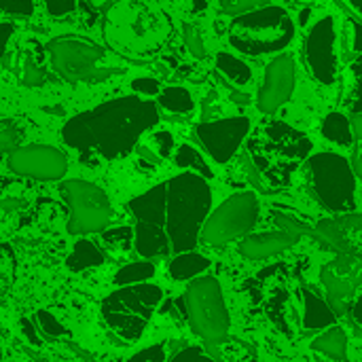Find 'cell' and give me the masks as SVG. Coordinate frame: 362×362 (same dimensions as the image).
Returning <instances> with one entry per match:
<instances>
[{
  "label": "cell",
  "instance_id": "cell-44",
  "mask_svg": "<svg viewBox=\"0 0 362 362\" xmlns=\"http://www.w3.org/2000/svg\"><path fill=\"white\" fill-rule=\"evenodd\" d=\"M337 221H339V225L344 227L346 233H350V231H362V214L348 212L346 216H341V218H337Z\"/></svg>",
  "mask_w": 362,
  "mask_h": 362
},
{
  "label": "cell",
  "instance_id": "cell-21",
  "mask_svg": "<svg viewBox=\"0 0 362 362\" xmlns=\"http://www.w3.org/2000/svg\"><path fill=\"white\" fill-rule=\"evenodd\" d=\"M312 238L316 242H320L329 250H335V252L350 250L348 235H346V231H344V227L339 225L337 218H322V221H318V225L312 227Z\"/></svg>",
  "mask_w": 362,
  "mask_h": 362
},
{
  "label": "cell",
  "instance_id": "cell-30",
  "mask_svg": "<svg viewBox=\"0 0 362 362\" xmlns=\"http://www.w3.org/2000/svg\"><path fill=\"white\" fill-rule=\"evenodd\" d=\"M13 276H15V257H13V250L6 244H2L0 246V301L11 288Z\"/></svg>",
  "mask_w": 362,
  "mask_h": 362
},
{
  "label": "cell",
  "instance_id": "cell-31",
  "mask_svg": "<svg viewBox=\"0 0 362 362\" xmlns=\"http://www.w3.org/2000/svg\"><path fill=\"white\" fill-rule=\"evenodd\" d=\"M274 223H276L282 231H286V233H293V235H299V238H303V235H312V227H310V225H305L303 221L295 218L293 214H286V212L274 210Z\"/></svg>",
  "mask_w": 362,
  "mask_h": 362
},
{
  "label": "cell",
  "instance_id": "cell-47",
  "mask_svg": "<svg viewBox=\"0 0 362 362\" xmlns=\"http://www.w3.org/2000/svg\"><path fill=\"white\" fill-rule=\"evenodd\" d=\"M350 163H352V170L354 174L362 180V144H356L352 148V157H350Z\"/></svg>",
  "mask_w": 362,
  "mask_h": 362
},
{
  "label": "cell",
  "instance_id": "cell-53",
  "mask_svg": "<svg viewBox=\"0 0 362 362\" xmlns=\"http://www.w3.org/2000/svg\"><path fill=\"white\" fill-rule=\"evenodd\" d=\"M310 13H312V11H310V8H305V11L299 15V25H305V23H308V17H310Z\"/></svg>",
  "mask_w": 362,
  "mask_h": 362
},
{
  "label": "cell",
  "instance_id": "cell-33",
  "mask_svg": "<svg viewBox=\"0 0 362 362\" xmlns=\"http://www.w3.org/2000/svg\"><path fill=\"white\" fill-rule=\"evenodd\" d=\"M21 140V132L11 119H0V153L17 148Z\"/></svg>",
  "mask_w": 362,
  "mask_h": 362
},
{
  "label": "cell",
  "instance_id": "cell-51",
  "mask_svg": "<svg viewBox=\"0 0 362 362\" xmlns=\"http://www.w3.org/2000/svg\"><path fill=\"white\" fill-rule=\"evenodd\" d=\"M231 100H233V102H240V104H248V95L238 93V91H231Z\"/></svg>",
  "mask_w": 362,
  "mask_h": 362
},
{
  "label": "cell",
  "instance_id": "cell-35",
  "mask_svg": "<svg viewBox=\"0 0 362 362\" xmlns=\"http://www.w3.org/2000/svg\"><path fill=\"white\" fill-rule=\"evenodd\" d=\"M269 0H221V8H223V13H229V15H242L252 8L263 6Z\"/></svg>",
  "mask_w": 362,
  "mask_h": 362
},
{
  "label": "cell",
  "instance_id": "cell-16",
  "mask_svg": "<svg viewBox=\"0 0 362 362\" xmlns=\"http://www.w3.org/2000/svg\"><path fill=\"white\" fill-rule=\"evenodd\" d=\"M295 91V62L288 53H280L265 68V78L261 83L257 106L265 115H274L282 104L291 100Z\"/></svg>",
  "mask_w": 362,
  "mask_h": 362
},
{
  "label": "cell",
  "instance_id": "cell-34",
  "mask_svg": "<svg viewBox=\"0 0 362 362\" xmlns=\"http://www.w3.org/2000/svg\"><path fill=\"white\" fill-rule=\"evenodd\" d=\"M182 36H185L187 49L191 51V55L197 57V59H204L206 57V45H204V38H202L199 30L193 23H185L182 25Z\"/></svg>",
  "mask_w": 362,
  "mask_h": 362
},
{
  "label": "cell",
  "instance_id": "cell-50",
  "mask_svg": "<svg viewBox=\"0 0 362 362\" xmlns=\"http://www.w3.org/2000/svg\"><path fill=\"white\" fill-rule=\"evenodd\" d=\"M352 132H354V138L362 140V112L361 115H354L352 119Z\"/></svg>",
  "mask_w": 362,
  "mask_h": 362
},
{
  "label": "cell",
  "instance_id": "cell-1",
  "mask_svg": "<svg viewBox=\"0 0 362 362\" xmlns=\"http://www.w3.org/2000/svg\"><path fill=\"white\" fill-rule=\"evenodd\" d=\"M157 123L159 110L155 102L125 95L68 119L62 140L83 157L93 155L112 161L129 155L142 134Z\"/></svg>",
  "mask_w": 362,
  "mask_h": 362
},
{
  "label": "cell",
  "instance_id": "cell-6",
  "mask_svg": "<svg viewBox=\"0 0 362 362\" xmlns=\"http://www.w3.org/2000/svg\"><path fill=\"white\" fill-rule=\"evenodd\" d=\"M47 51L55 72L68 83H100L119 74V68L108 66L106 51L83 36H57Z\"/></svg>",
  "mask_w": 362,
  "mask_h": 362
},
{
  "label": "cell",
  "instance_id": "cell-8",
  "mask_svg": "<svg viewBox=\"0 0 362 362\" xmlns=\"http://www.w3.org/2000/svg\"><path fill=\"white\" fill-rule=\"evenodd\" d=\"M318 202L331 212L356 210V174L352 163L337 153H316L308 159Z\"/></svg>",
  "mask_w": 362,
  "mask_h": 362
},
{
  "label": "cell",
  "instance_id": "cell-40",
  "mask_svg": "<svg viewBox=\"0 0 362 362\" xmlns=\"http://www.w3.org/2000/svg\"><path fill=\"white\" fill-rule=\"evenodd\" d=\"M189 361H210V356L199 346H187L180 352L172 356V362H189Z\"/></svg>",
  "mask_w": 362,
  "mask_h": 362
},
{
  "label": "cell",
  "instance_id": "cell-22",
  "mask_svg": "<svg viewBox=\"0 0 362 362\" xmlns=\"http://www.w3.org/2000/svg\"><path fill=\"white\" fill-rule=\"evenodd\" d=\"M312 350L318 354H325L329 358L335 361H346V352H348V337L344 333V329L339 327H331L329 331H325L320 337H316L312 341Z\"/></svg>",
  "mask_w": 362,
  "mask_h": 362
},
{
  "label": "cell",
  "instance_id": "cell-4",
  "mask_svg": "<svg viewBox=\"0 0 362 362\" xmlns=\"http://www.w3.org/2000/svg\"><path fill=\"white\" fill-rule=\"evenodd\" d=\"M295 36V23L282 6H261L248 13L235 15L229 42L235 51L261 57L280 53Z\"/></svg>",
  "mask_w": 362,
  "mask_h": 362
},
{
  "label": "cell",
  "instance_id": "cell-5",
  "mask_svg": "<svg viewBox=\"0 0 362 362\" xmlns=\"http://www.w3.org/2000/svg\"><path fill=\"white\" fill-rule=\"evenodd\" d=\"M161 299L163 291L155 284H127L102 301V318L115 335L134 344L142 337Z\"/></svg>",
  "mask_w": 362,
  "mask_h": 362
},
{
  "label": "cell",
  "instance_id": "cell-24",
  "mask_svg": "<svg viewBox=\"0 0 362 362\" xmlns=\"http://www.w3.org/2000/svg\"><path fill=\"white\" fill-rule=\"evenodd\" d=\"M216 70H218L227 81H231L233 85H240V87H244V85H248V83L252 81V70H250V66H248L244 59H240V57H235V55H231V53H225V51H221V53L216 55Z\"/></svg>",
  "mask_w": 362,
  "mask_h": 362
},
{
  "label": "cell",
  "instance_id": "cell-54",
  "mask_svg": "<svg viewBox=\"0 0 362 362\" xmlns=\"http://www.w3.org/2000/svg\"><path fill=\"white\" fill-rule=\"evenodd\" d=\"M0 358H2V344H0Z\"/></svg>",
  "mask_w": 362,
  "mask_h": 362
},
{
  "label": "cell",
  "instance_id": "cell-23",
  "mask_svg": "<svg viewBox=\"0 0 362 362\" xmlns=\"http://www.w3.org/2000/svg\"><path fill=\"white\" fill-rule=\"evenodd\" d=\"M322 136L339 146H354V132L352 121L341 112H331L322 121Z\"/></svg>",
  "mask_w": 362,
  "mask_h": 362
},
{
  "label": "cell",
  "instance_id": "cell-19",
  "mask_svg": "<svg viewBox=\"0 0 362 362\" xmlns=\"http://www.w3.org/2000/svg\"><path fill=\"white\" fill-rule=\"evenodd\" d=\"M210 265L212 263L208 257H204L195 250H185V252L174 255V259L168 265V272H170L172 280L185 282V280H193V278L202 276L204 272L210 269Z\"/></svg>",
  "mask_w": 362,
  "mask_h": 362
},
{
  "label": "cell",
  "instance_id": "cell-39",
  "mask_svg": "<svg viewBox=\"0 0 362 362\" xmlns=\"http://www.w3.org/2000/svg\"><path fill=\"white\" fill-rule=\"evenodd\" d=\"M151 146L157 151L159 157H168V155L172 153V148H174V138H172V134H168V132H157V134L151 138Z\"/></svg>",
  "mask_w": 362,
  "mask_h": 362
},
{
  "label": "cell",
  "instance_id": "cell-45",
  "mask_svg": "<svg viewBox=\"0 0 362 362\" xmlns=\"http://www.w3.org/2000/svg\"><path fill=\"white\" fill-rule=\"evenodd\" d=\"M348 23L352 28V49L356 53H362V21L356 17H348Z\"/></svg>",
  "mask_w": 362,
  "mask_h": 362
},
{
  "label": "cell",
  "instance_id": "cell-41",
  "mask_svg": "<svg viewBox=\"0 0 362 362\" xmlns=\"http://www.w3.org/2000/svg\"><path fill=\"white\" fill-rule=\"evenodd\" d=\"M132 361H151V362H163L165 361V348L163 344H155L151 348H144L140 352H136L132 356Z\"/></svg>",
  "mask_w": 362,
  "mask_h": 362
},
{
  "label": "cell",
  "instance_id": "cell-14",
  "mask_svg": "<svg viewBox=\"0 0 362 362\" xmlns=\"http://www.w3.org/2000/svg\"><path fill=\"white\" fill-rule=\"evenodd\" d=\"M8 170L36 180H62L68 172V159L55 146H17L8 155Z\"/></svg>",
  "mask_w": 362,
  "mask_h": 362
},
{
  "label": "cell",
  "instance_id": "cell-7",
  "mask_svg": "<svg viewBox=\"0 0 362 362\" xmlns=\"http://www.w3.org/2000/svg\"><path fill=\"white\" fill-rule=\"evenodd\" d=\"M185 314L197 337L206 344H221L229 333V312L216 278L197 276L185 293Z\"/></svg>",
  "mask_w": 362,
  "mask_h": 362
},
{
  "label": "cell",
  "instance_id": "cell-38",
  "mask_svg": "<svg viewBox=\"0 0 362 362\" xmlns=\"http://www.w3.org/2000/svg\"><path fill=\"white\" fill-rule=\"evenodd\" d=\"M132 89L138 91V93H142V95H157L161 91V85L153 76H140V78H134L132 81Z\"/></svg>",
  "mask_w": 362,
  "mask_h": 362
},
{
  "label": "cell",
  "instance_id": "cell-9",
  "mask_svg": "<svg viewBox=\"0 0 362 362\" xmlns=\"http://www.w3.org/2000/svg\"><path fill=\"white\" fill-rule=\"evenodd\" d=\"M163 208H165V182L148 189L146 193L134 197L127 204V210L136 218L134 246H136L138 255L144 259H157V257L172 255L170 240L165 233Z\"/></svg>",
  "mask_w": 362,
  "mask_h": 362
},
{
  "label": "cell",
  "instance_id": "cell-10",
  "mask_svg": "<svg viewBox=\"0 0 362 362\" xmlns=\"http://www.w3.org/2000/svg\"><path fill=\"white\" fill-rule=\"evenodd\" d=\"M59 191L70 208L68 233L72 235L102 233L110 225L112 206L104 189L87 180H66Z\"/></svg>",
  "mask_w": 362,
  "mask_h": 362
},
{
  "label": "cell",
  "instance_id": "cell-13",
  "mask_svg": "<svg viewBox=\"0 0 362 362\" xmlns=\"http://www.w3.org/2000/svg\"><path fill=\"white\" fill-rule=\"evenodd\" d=\"M248 132H250L248 117L204 121L202 125L195 127V136H197L199 144L206 148V153L216 163H227L238 153V148L242 146Z\"/></svg>",
  "mask_w": 362,
  "mask_h": 362
},
{
  "label": "cell",
  "instance_id": "cell-25",
  "mask_svg": "<svg viewBox=\"0 0 362 362\" xmlns=\"http://www.w3.org/2000/svg\"><path fill=\"white\" fill-rule=\"evenodd\" d=\"M344 104L352 115H361L362 112V53H358V57L350 66Z\"/></svg>",
  "mask_w": 362,
  "mask_h": 362
},
{
  "label": "cell",
  "instance_id": "cell-20",
  "mask_svg": "<svg viewBox=\"0 0 362 362\" xmlns=\"http://www.w3.org/2000/svg\"><path fill=\"white\" fill-rule=\"evenodd\" d=\"M106 261L104 252L98 248L95 242L91 240H78L72 248V252L68 255V261H66V267L74 274L78 272H85V269H91V267H98Z\"/></svg>",
  "mask_w": 362,
  "mask_h": 362
},
{
  "label": "cell",
  "instance_id": "cell-49",
  "mask_svg": "<svg viewBox=\"0 0 362 362\" xmlns=\"http://www.w3.org/2000/svg\"><path fill=\"white\" fill-rule=\"evenodd\" d=\"M350 310H352V318H354V322H356V325L362 329V293H361V297L356 299V303H354Z\"/></svg>",
  "mask_w": 362,
  "mask_h": 362
},
{
  "label": "cell",
  "instance_id": "cell-27",
  "mask_svg": "<svg viewBox=\"0 0 362 362\" xmlns=\"http://www.w3.org/2000/svg\"><path fill=\"white\" fill-rule=\"evenodd\" d=\"M155 276V265L151 261H136L125 267H121L112 282L117 286H127V284H138V282H148Z\"/></svg>",
  "mask_w": 362,
  "mask_h": 362
},
{
  "label": "cell",
  "instance_id": "cell-12",
  "mask_svg": "<svg viewBox=\"0 0 362 362\" xmlns=\"http://www.w3.org/2000/svg\"><path fill=\"white\" fill-rule=\"evenodd\" d=\"M320 280L327 291L329 305L337 316H344L350 312L352 301L362 286V255L352 248L337 252V257L322 267Z\"/></svg>",
  "mask_w": 362,
  "mask_h": 362
},
{
  "label": "cell",
  "instance_id": "cell-11",
  "mask_svg": "<svg viewBox=\"0 0 362 362\" xmlns=\"http://www.w3.org/2000/svg\"><path fill=\"white\" fill-rule=\"evenodd\" d=\"M259 218V199L255 193H238L225 199L212 214H208L199 242L206 246H225L244 238Z\"/></svg>",
  "mask_w": 362,
  "mask_h": 362
},
{
  "label": "cell",
  "instance_id": "cell-48",
  "mask_svg": "<svg viewBox=\"0 0 362 362\" xmlns=\"http://www.w3.org/2000/svg\"><path fill=\"white\" fill-rule=\"evenodd\" d=\"M21 331H23V335L28 337V341H30V344L40 346V339H38V335H36V331H34V327H32V322H30L28 318H23V320H21Z\"/></svg>",
  "mask_w": 362,
  "mask_h": 362
},
{
  "label": "cell",
  "instance_id": "cell-2",
  "mask_svg": "<svg viewBox=\"0 0 362 362\" xmlns=\"http://www.w3.org/2000/svg\"><path fill=\"white\" fill-rule=\"evenodd\" d=\"M248 157L267 191L291 185L293 174L312 153L310 138L284 121L263 123L248 140Z\"/></svg>",
  "mask_w": 362,
  "mask_h": 362
},
{
  "label": "cell",
  "instance_id": "cell-36",
  "mask_svg": "<svg viewBox=\"0 0 362 362\" xmlns=\"http://www.w3.org/2000/svg\"><path fill=\"white\" fill-rule=\"evenodd\" d=\"M0 13L30 17L34 13V2L32 0H0Z\"/></svg>",
  "mask_w": 362,
  "mask_h": 362
},
{
  "label": "cell",
  "instance_id": "cell-42",
  "mask_svg": "<svg viewBox=\"0 0 362 362\" xmlns=\"http://www.w3.org/2000/svg\"><path fill=\"white\" fill-rule=\"evenodd\" d=\"M45 6L49 11V15L53 17H64L68 13L74 11L76 6V0H45Z\"/></svg>",
  "mask_w": 362,
  "mask_h": 362
},
{
  "label": "cell",
  "instance_id": "cell-43",
  "mask_svg": "<svg viewBox=\"0 0 362 362\" xmlns=\"http://www.w3.org/2000/svg\"><path fill=\"white\" fill-rule=\"evenodd\" d=\"M242 168H244V172H246V176H248V180L259 189V191H263V193H267V189H265V185H263V180H261V176H259V170L255 168V163L250 161V157H248V153H244L242 155Z\"/></svg>",
  "mask_w": 362,
  "mask_h": 362
},
{
  "label": "cell",
  "instance_id": "cell-52",
  "mask_svg": "<svg viewBox=\"0 0 362 362\" xmlns=\"http://www.w3.org/2000/svg\"><path fill=\"white\" fill-rule=\"evenodd\" d=\"M346 2H348L354 11H358L362 15V0H346Z\"/></svg>",
  "mask_w": 362,
  "mask_h": 362
},
{
  "label": "cell",
  "instance_id": "cell-3",
  "mask_svg": "<svg viewBox=\"0 0 362 362\" xmlns=\"http://www.w3.org/2000/svg\"><path fill=\"white\" fill-rule=\"evenodd\" d=\"M212 210V191L208 178L195 172H182L165 180V233L172 255L193 250L199 242L202 227Z\"/></svg>",
  "mask_w": 362,
  "mask_h": 362
},
{
  "label": "cell",
  "instance_id": "cell-46",
  "mask_svg": "<svg viewBox=\"0 0 362 362\" xmlns=\"http://www.w3.org/2000/svg\"><path fill=\"white\" fill-rule=\"evenodd\" d=\"M13 32H15L13 23H0V62L4 57V51H6V45H8Z\"/></svg>",
  "mask_w": 362,
  "mask_h": 362
},
{
  "label": "cell",
  "instance_id": "cell-29",
  "mask_svg": "<svg viewBox=\"0 0 362 362\" xmlns=\"http://www.w3.org/2000/svg\"><path fill=\"white\" fill-rule=\"evenodd\" d=\"M102 242L108 250L115 252H125L134 246V229L123 225V227H112V229H104L102 231Z\"/></svg>",
  "mask_w": 362,
  "mask_h": 362
},
{
  "label": "cell",
  "instance_id": "cell-28",
  "mask_svg": "<svg viewBox=\"0 0 362 362\" xmlns=\"http://www.w3.org/2000/svg\"><path fill=\"white\" fill-rule=\"evenodd\" d=\"M174 161H176L178 168H185L189 172H195V174H199L204 178H212L210 165L206 163V159L202 157V153L195 151L191 144H180L178 151H176V155H174Z\"/></svg>",
  "mask_w": 362,
  "mask_h": 362
},
{
  "label": "cell",
  "instance_id": "cell-18",
  "mask_svg": "<svg viewBox=\"0 0 362 362\" xmlns=\"http://www.w3.org/2000/svg\"><path fill=\"white\" fill-rule=\"evenodd\" d=\"M337 314L329 305V301L320 299L314 291H303V329L305 331H322L333 327Z\"/></svg>",
  "mask_w": 362,
  "mask_h": 362
},
{
  "label": "cell",
  "instance_id": "cell-37",
  "mask_svg": "<svg viewBox=\"0 0 362 362\" xmlns=\"http://www.w3.org/2000/svg\"><path fill=\"white\" fill-rule=\"evenodd\" d=\"M42 81H45L42 70L32 59H25L23 68H21V83L25 87H38V85H42Z\"/></svg>",
  "mask_w": 362,
  "mask_h": 362
},
{
  "label": "cell",
  "instance_id": "cell-15",
  "mask_svg": "<svg viewBox=\"0 0 362 362\" xmlns=\"http://www.w3.org/2000/svg\"><path fill=\"white\" fill-rule=\"evenodd\" d=\"M337 32L331 15L318 19L305 38V62L314 78L331 85L337 76Z\"/></svg>",
  "mask_w": 362,
  "mask_h": 362
},
{
  "label": "cell",
  "instance_id": "cell-17",
  "mask_svg": "<svg viewBox=\"0 0 362 362\" xmlns=\"http://www.w3.org/2000/svg\"><path fill=\"white\" fill-rule=\"evenodd\" d=\"M299 242V235L286 233V231H274V233H259V235H248L240 244V255L250 259V261H261L267 257H274L278 252L288 250Z\"/></svg>",
  "mask_w": 362,
  "mask_h": 362
},
{
  "label": "cell",
  "instance_id": "cell-26",
  "mask_svg": "<svg viewBox=\"0 0 362 362\" xmlns=\"http://www.w3.org/2000/svg\"><path fill=\"white\" fill-rule=\"evenodd\" d=\"M157 102H159L161 108H165L170 112H178V115H187L195 106L193 95L185 87H165V89H161L157 93Z\"/></svg>",
  "mask_w": 362,
  "mask_h": 362
},
{
  "label": "cell",
  "instance_id": "cell-32",
  "mask_svg": "<svg viewBox=\"0 0 362 362\" xmlns=\"http://www.w3.org/2000/svg\"><path fill=\"white\" fill-rule=\"evenodd\" d=\"M36 325H38V329L45 333V335H49V337H53V339H57V337H66L68 335V329L53 316V314H49V312H45V310H40V312H36Z\"/></svg>",
  "mask_w": 362,
  "mask_h": 362
}]
</instances>
